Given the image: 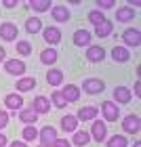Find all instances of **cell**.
I'll return each instance as SVG.
<instances>
[{
    "label": "cell",
    "mask_w": 141,
    "mask_h": 147,
    "mask_svg": "<svg viewBox=\"0 0 141 147\" xmlns=\"http://www.w3.org/2000/svg\"><path fill=\"white\" fill-rule=\"evenodd\" d=\"M38 139H40V147H53V143L57 141V130L53 126H44L42 130H38Z\"/></svg>",
    "instance_id": "6da1fadb"
},
{
    "label": "cell",
    "mask_w": 141,
    "mask_h": 147,
    "mask_svg": "<svg viewBox=\"0 0 141 147\" xmlns=\"http://www.w3.org/2000/svg\"><path fill=\"white\" fill-rule=\"evenodd\" d=\"M122 130L129 132V135H137V132L141 130V118L137 116V113L126 116V118L122 120Z\"/></svg>",
    "instance_id": "7a4b0ae2"
},
{
    "label": "cell",
    "mask_w": 141,
    "mask_h": 147,
    "mask_svg": "<svg viewBox=\"0 0 141 147\" xmlns=\"http://www.w3.org/2000/svg\"><path fill=\"white\" fill-rule=\"evenodd\" d=\"M101 113H103L105 122H116L118 116H120V109L114 101H103L101 103Z\"/></svg>",
    "instance_id": "3957f363"
},
{
    "label": "cell",
    "mask_w": 141,
    "mask_h": 147,
    "mask_svg": "<svg viewBox=\"0 0 141 147\" xmlns=\"http://www.w3.org/2000/svg\"><path fill=\"white\" fill-rule=\"evenodd\" d=\"M103 88H105V84H103V80H99V78H86L82 82V90L89 92V95H99Z\"/></svg>",
    "instance_id": "277c9868"
},
{
    "label": "cell",
    "mask_w": 141,
    "mask_h": 147,
    "mask_svg": "<svg viewBox=\"0 0 141 147\" xmlns=\"http://www.w3.org/2000/svg\"><path fill=\"white\" fill-rule=\"evenodd\" d=\"M91 139H95L97 143H101V141H105V137H107V126H105V122H101V120H95L93 122V126H91Z\"/></svg>",
    "instance_id": "5b68a950"
},
{
    "label": "cell",
    "mask_w": 141,
    "mask_h": 147,
    "mask_svg": "<svg viewBox=\"0 0 141 147\" xmlns=\"http://www.w3.org/2000/svg\"><path fill=\"white\" fill-rule=\"evenodd\" d=\"M4 69L13 74V76H23L25 69H28V65H25L21 59H9V61L4 63Z\"/></svg>",
    "instance_id": "8992f818"
},
{
    "label": "cell",
    "mask_w": 141,
    "mask_h": 147,
    "mask_svg": "<svg viewBox=\"0 0 141 147\" xmlns=\"http://www.w3.org/2000/svg\"><path fill=\"white\" fill-rule=\"evenodd\" d=\"M122 40H124L126 46H139L141 44V32L135 30V28H129V30H124Z\"/></svg>",
    "instance_id": "52a82bcc"
},
{
    "label": "cell",
    "mask_w": 141,
    "mask_h": 147,
    "mask_svg": "<svg viewBox=\"0 0 141 147\" xmlns=\"http://www.w3.org/2000/svg\"><path fill=\"white\" fill-rule=\"evenodd\" d=\"M17 34H19V30H17L15 23L6 21V23L0 25V38L2 40H17Z\"/></svg>",
    "instance_id": "ba28073f"
},
{
    "label": "cell",
    "mask_w": 141,
    "mask_h": 147,
    "mask_svg": "<svg viewBox=\"0 0 141 147\" xmlns=\"http://www.w3.org/2000/svg\"><path fill=\"white\" fill-rule=\"evenodd\" d=\"M42 38H44V42L46 44H59L61 42V30L59 28H46V30H42Z\"/></svg>",
    "instance_id": "9c48e42d"
},
{
    "label": "cell",
    "mask_w": 141,
    "mask_h": 147,
    "mask_svg": "<svg viewBox=\"0 0 141 147\" xmlns=\"http://www.w3.org/2000/svg\"><path fill=\"white\" fill-rule=\"evenodd\" d=\"M86 59L93 61V63H101L103 59H105L103 46H89V49H86Z\"/></svg>",
    "instance_id": "30bf717a"
},
{
    "label": "cell",
    "mask_w": 141,
    "mask_h": 147,
    "mask_svg": "<svg viewBox=\"0 0 141 147\" xmlns=\"http://www.w3.org/2000/svg\"><path fill=\"white\" fill-rule=\"evenodd\" d=\"M112 59L116 63H126L131 59V51L126 46H114L112 49Z\"/></svg>",
    "instance_id": "8fae6325"
},
{
    "label": "cell",
    "mask_w": 141,
    "mask_h": 147,
    "mask_svg": "<svg viewBox=\"0 0 141 147\" xmlns=\"http://www.w3.org/2000/svg\"><path fill=\"white\" fill-rule=\"evenodd\" d=\"M61 95L65 97V101H68V103H74V101H78V99H80V88L76 84H65L63 90H61Z\"/></svg>",
    "instance_id": "7c38bea8"
},
{
    "label": "cell",
    "mask_w": 141,
    "mask_h": 147,
    "mask_svg": "<svg viewBox=\"0 0 141 147\" xmlns=\"http://www.w3.org/2000/svg\"><path fill=\"white\" fill-rule=\"evenodd\" d=\"M135 15H137V13L133 11L131 6H120V9L116 11V21L129 23V21H133V19H135Z\"/></svg>",
    "instance_id": "4fadbf2b"
},
{
    "label": "cell",
    "mask_w": 141,
    "mask_h": 147,
    "mask_svg": "<svg viewBox=\"0 0 141 147\" xmlns=\"http://www.w3.org/2000/svg\"><path fill=\"white\" fill-rule=\"evenodd\" d=\"M97 113H99L97 107H91V105H86V107L78 109L76 120H78V122H89V120H95V118H97Z\"/></svg>",
    "instance_id": "5bb4252c"
},
{
    "label": "cell",
    "mask_w": 141,
    "mask_h": 147,
    "mask_svg": "<svg viewBox=\"0 0 141 147\" xmlns=\"http://www.w3.org/2000/svg\"><path fill=\"white\" fill-rule=\"evenodd\" d=\"M32 109H34L38 116L40 113H49V109H51V101L46 97H36L34 101H32Z\"/></svg>",
    "instance_id": "9a60e30c"
},
{
    "label": "cell",
    "mask_w": 141,
    "mask_h": 147,
    "mask_svg": "<svg viewBox=\"0 0 141 147\" xmlns=\"http://www.w3.org/2000/svg\"><path fill=\"white\" fill-rule=\"evenodd\" d=\"M131 101V90L126 86H116L114 88V103H129Z\"/></svg>",
    "instance_id": "2e32d148"
},
{
    "label": "cell",
    "mask_w": 141,
    "mask_h": 147,
    "mask_svg": "<svg viewBox=\"0 0 141 147\" xmlns=\"http://www.w3.org/2000/svg\"><path fill=\"white\" fill-rule=\"evenodd\" d=\"M72 40H74V44H76V46H89L91 44V34L86 30H76Z\"/></svg>",
    "instance_id": "e0dca14e"
},
{
    "label": "cell",
    "mask_w": 141,
    "mask_h": 147,
    "mask_svg": "<svg viewBox=\"0 0 141 147\" xmlns=\"http://www.w3.org/2000/svg\"><path fill=\"white\" fill-rule=\"evenodd\" d=\"M61 128H63L65 132H76V130H78V120H76V116L65 113V116L61 118Z\"/></svg>",
    "instance_id": "ac0fdd59"
},
{
    "label": "cell",
    "mask_w": 141,
    "mask_h": 147,
    "mask_svg": "<svg viewBox=\"0 0 141 147\" xmlns=\"http://www.w3.org/2000/svg\"><path fill=\"white\" fill-rule=\"evenodd\" d=\"M4 105L9 109H21L23 107V97L21 95H15V92H13V95H6L4 97Z\"/></svg>",
    "instance_id": "d6986e66"
},
{
    "label": "cell",
    "mask_w": 141,
    "mask_h": 147,
    "mask_svg": "<svg viewBox=\"0 0 141 147\" xmlns=\"http://www.w3.org/2000/svg\"><path fill=\"white\" fill-rule=\"evenodd\" d=\"M53 19H55V21H59V23H63V21H68L70 19V11L65 9L63 4H57V6H53Z\"/></svg>",
    "instance_id": "ffe728a7"
},
{
    "label": "cell",
    "mask_w": 141,
    "mask_h": 147,
    "mask_svg": "<svg viewBox=\"0 0 141 147\" xmlns=\"http://www.w3.org/2000/svg\"><path fill=\"white\" fill-rule=\"evenodd\" d=\"M55 61H57V51H55V49H44L42 53H40V63L53 65Z\"/></svg>",
    "instance_id": "44dd1931"
},
{
    "label": "cell",
    "mask_w": 141,
    "mask_h": 147,
    "mask_svg": "<svg viewBox=\"0 0 141 147\" xmlns=\"http://www.w3.org/2000/svg\"><path fill=\"white\" fill-rule=\"evenodd\" d=\"M19 120H21V122H25V124H34L36 120H38V113L32 109V107H25V109L19 111Z\"/></svg>",
    "instance_id": "7402d4cb"
},
{
    "label": "cell",
    "mask_w": 141,
    "mask_h": 147,
    "mask_svg": "<svg viewBox=\"0 0 141 147\" xmlns=\"http://www.w3.org/2000/svg\"><path fill=\"white\" fill-rule=\"evenodd\" d=\"M112 28H114V23H112V21H107V19H105L103 23L95 25V34H97L99 38H107V36L112 34Z\"/></svg>",
    "instance_id": "603a6c76"
},
{
    "label": "cell",
    "mask_w": 141,
    "mask_h": 147,
    "mask_svg": "<svg viewBox=\"0 0 141 147\" xmlns=\"http://www.w3.org/2000/svg\"><path fill=\"white\" fill-rule=\"evenodd\" d=\"M40 30H42V21H40L38 17H30L28 21H25V32H28V34H38Z\"/></svg>",
    "instance_id": "cb8c5ba5"
},
{
    "label": "cell",
    "mask_w": 141,
    "mask_h": 147,
    "mask_svg": "<svg viewBox=\"0 0 141 147\" xmlns=\"http://www.w3.org/2000/svg\"><path fill=\"white\" fill-rule=\"evenodd\" d=\"M46 80H49V84L59 86L63 82V71L61 69H49V71H46Z\"/></svg>",
    "instance_id": "d4e9b609"
},
{
    "label": "cell",
    "mask_w": 141,
    "mask_h": 147,
    "mask_svg": "<svg viewBox=\"0 0 141 147\" xmlns=\"http://www.w3.org/2000/svg\"><path fill=\"white\" fill-rule=\"evenodd\" d=\"M36 86V80L34 78H21V80H17V90L19 92H28L32 90Z\"/></svg>",
    "instance_id": "484cf974"
},
{
    "label": "cell",
    "mask_w": 141,
    "mask_h": 147,
    "mask_svg": "<svg viewBox=\"0 0 141 147\" xmlns=\"http://www.w3.org/2000/svg\"><path fill=\"white\" fill-rule=\"evenodd\" d=\"M89 141H91V135H89L86 130H76V132H74V145L84 147Z\"/></svg>",
    "instance_id": "4316f807"
},
{
    "label": "cell",
    "mask_w": 141,
    "mask_h": 147,
    "mask_svg": "<svg viewBox=\"0 0 141 147\" xmlns=\"http://www.w3.org/2000/svg\"><path fill=\"white\" fill-rule=\"evenodd\" d=\"M107 147H129V141L124 135H114L112 139H107Z\"/></svg>",
    "instance_id": "83f0119b"
},
{
    "label": "cell",
    "mask_w": 141,
    "mask_h": 147,
    "mask_svg": "<svg viewBox=\"0 0 141 147\" xmlns=\"http://www.w3.org/2000/svg\"><path fill=\"white\" fill-rule=\"evenodd\" d=\"M28 6H32L38 13H44L51 9V0H32V2H28Z\"/></svg>",
    "instance_id": "f1b7e54d"
},
{
    "label": "cell",
    "mask_w": 141,
    "mask_h": 147,
    "mask_svg": "<svg viewBox=\"0 0 141 147\" xmlns=\"http://www.w3.org/2000/svg\"><path fill=\"white\" fill-rule=\"evenodd\" d=\"M51 101H53V105H55L57 109H63L65 105H68V101H65V97L61 95V90H55L51 95Z\"/></svg>",
    "instance_id": "f546056e"
},
{
    "label": "cell",
    "mask_w": 141,
    "mask_h": 147,
    "mask_svg": "<svg viewBox=\"0 0 141 147\" xmlns=\"http://www.w3.org/2000/svg\"><path fill=\"white\" fill-rule=\"evenodd\" d=\"M89 21H91L93 25L103 23V21H105V13H101V11H91V13H89Z\"/></svg>",
    "instance_id": "4dcf8cb0"
},
{
    "label": "cell",
    "mask_w": 141,
    "mask_h": 147,
    "mask_svg": "<svg viewBox=\"0 0 141 147\" xmlns=\"http://www.w3.org/2000/svg\"><path fill=\"white\" fill-rule=\"evenodd\" d=\"M23 139H25V141H34V139H38V130L34 128V124H28L23 128Z\"/></svg>",
    "instance_id": "1f68e13d"
},
{
    "label": "cell",
    "mask_w": 141,
    "mask_h": 147,
    "mask_svg": "<svg viewBox=\"0 0 141 147\" xmlns=\"http://www.w3.org/2000/svg\"><path fill=\"white\" fill-rule=\"evenodd\" d=\"M17 53H19V55H32V44L30 42H25V40H19V42H17Z\"/></svg>",
    "instance_id": "d6a6232c"
},
{
    "label": "cell",
    "mask_w": 141,
    "mask_h": 147,
    "mask_svg": "<svg viewBox=\"0 0 141 147\" xmlns=\"http://www.w3.org/2000/svg\"><path fill=\"white\" fill-rule=\"evenodd\" d=\"M6 124H9V113L0 109V130H2L4 126H6Z\"/></svg>",
    "instance_id": "836d02e7"
},
{
    "label": "cell",
    "mask_w": 141,
    "mask_h": 147,
    "mask_svg": "<svg viewBox=\"0 0 141 147\" xmlns=\"http://www.w3.org/2000/svg\"><path fill=\"white\" fill-rule=\"evenodd\" d=\"M97 6H99V9H112L114 0H97Z\"/></svg>",
    "instance_id": "e575fe53"
},
{
    "label": "cell",
    "mask_w": 141,
    "mask_h": 147,
    "mask_svg": "<svg viewBox=\"0 0 141 147\" xmlns=\"http://www.w3.org/2000/svg\"><path fill=\"white\" fill-rule=\"evenodd\" d=\"M53 147H72V143L68 141V139H57V141L53 143Z\"/></svg>",
    "instance_id": "d590c367"
},
{
    "label": "cell",
    "mask_w": 141,
    "mask_h": 147,
    "mask_svg": "<svg viewBox=\"0 0 141 147\" xmlns=\"http://www.w3.org/2000/svg\"><path fill=\"white\" fill-rule=\"evenodd\" d=\"M4 6L6 9H13V6H17V0H4Z\"/></svg>",
    "instance_id": "8d00e7d4"
},
{
    "label": "cell",
    "mask_w": 141,
    "mask_h": 147,
    "mask_svg": "<svg viewBox=\"0 0 141 147\" xmlns=\"http://www.w3.org/2000/svg\"><path fill=\"white\" fill-rule=\"evenodd\" d=\"M11 147H28V145H25L23 141H13V143H11Z\"/></svg>",
    "instance_id": "74e56055"
},
{
    "label": "cell",
    "mask_w": 141,
    "mask_h": 147,
    "mask_svg": "<svg viewBox=\"0 0 141 147\" xmlns=\"http://www.w3.org/2000/svg\"><path fill=\"white\" fill-rule=\"evenodd\" d=\"M0 147H6V137L0 132Z\"/></svg>",
    "instance_id": "f35d334b"
},
{
    "label": "cell",
    "mask_w": 141,
    "mask_h": 147,
    "mask_svg": "<svg viewBox=\"0 0 141 147\" xmlns=\"http://www.w3.org/2000/svg\"><path fill=\"white\" fill-rule=\"evenodd\" d=\"M139 92H141V82H135V95L139 97Z\"/></svg>",
    "instance_id": "ab89813d"
},
{
    "label": "cell",
    "mask_w": 141,
    "mask_h": 147,
    "mask_svg": "<svg viewBox=\"0 0 141 147\" xmlns=\"http://www.w3.org/2000/svg\"><path fill=\"white\" fill-rule=\"evenodd\" d=\"M4 55H6V53H4V46H0V63L4 61Z\"/></svg>",
    "instance_id": "60d3db41"
},
{
    "label": "cell",
    "mask_w": 141,
    "mask_h": 147,
    "mask_svg": "<svg viewBox=\"0 0 141 147\" xmlns=\"http://www.w3.org/2000/svg\"><path fill=\"white\" fill-rule=\"evenodd\" d=\"M133 147H141V143H139V141H137V143H135V145H133Z\"/></svg>",
    "instance_id": "b9f144b4"
}]
</instances>
